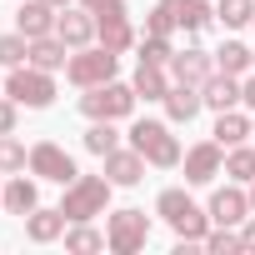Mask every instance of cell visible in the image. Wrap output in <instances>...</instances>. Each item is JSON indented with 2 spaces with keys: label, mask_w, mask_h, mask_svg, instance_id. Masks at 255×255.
Listing matches in <instances>:
<instances>
[{
  "label": "cell",
  "mask_w": 255,
  "mask_h": 255,
  "mask_svg": "<svg viewBox=\"0 0 255 255\" xmlns=\"http://www.w3.org/2000/svg\"><path fill=\"white\" fill-rule=\"evenodd\" d=\"M155 215H160L180 240H190V245H205V235H210V210H205V205H195L180 185H170V190H160V195H155Z\"/></svg>",
  "instance_id": "6da1fadb"
},
{
  "label": "cell",
  "mask_w": 255,
  "mask_h": 255,
  "mask_svg": "<svg viewBox=\"0 0 255 255\" xmlns=\"http://www.w3.org/2000/svg\"><path fill=\"white\" fill-rule=\"evenodd\" d=\"M110 175L100 170V175H75L70 185H65V200H60V210H65V220L75 225V220H95V215H105V205H110Z\"/></svg>",
  "instance_id": "7a4b0ae2"
},
{
  "label": "cell",
  "mask_w": 255,
  "mask_h": 255,
  "mask_svg": "<svg viewBox=\"0 0 255 255\" xmlns=\"http://www.w3.org/2000/svg\"><path fill=\"white\" fill-rule=\"evenodd\" d=\"M130 145H135L155 170H175V165H180V140L170 135V120H135V125H130Z\"/></svg>",
  "instance_id": "3957f363"
},
{
  "label": "cell",
  "mask_w": 255,
  "mask_h": 255,
  "mask_svg": "<svg viewBox=\"0 0 255 255\" xmlns=\"http://www.w3.org/2000/svg\"><path fill=\"white\" fill-rule=\"evenodd\" d=\"M115 65H120V55L105 50V45L95 40V45H85V50H70V60H65V80H70L75 90H90V85L115 80Z\"/></svg>",
  "instance_id": "277c9868"
},
{
  "label": "cell",
  "mask_w": 255,
  "mask_h": 255,
  "mask_svg": "<svg viewBox=\"0 0 255 255\" xmlns=\"http://www.w3.org/2000/svg\"><path fill=\"white\" fill-rule=\"evenodd\" d=\"M135 85H120V80H105V85H90L80 95V115L90 120H125V115H135Z\"/></svg>",
  "instance_id": "5b68a950"
},
{
  "label": "cell",
  "mask_w": 255,
  "mask_h": 255,
  "mask_svg": "<svg viewBox=\"0 0 255 255\" xmlns=\"http://www.w3.org/2000/svg\"><path fill=\"white\" fill-rule=\"evenodd\" d=\"M105 240H110L115 255H135V250H145V240H150V215L135 210V205L110 210V220H105Z\"/></svg>",
  "instance_id": "8992f818"
},
{
  "label": "cell",
  "mask_w": 255,
  "mask_h": 255,
  "mask_svg": "<svg viewBox=\"0 0 255 255\" xmlns=\"http://www.w3.org/2000/svg\"><path fill=\"white\" fill-rule=\"evenodd\" d=\"M5 95L15 105H25V110H45L55 100V75L50 70H35V65H15L5 75Z\"/></svg>",
  "instance_id": "52a82bcc"
},
{
  "label": "cell",
  "mask_w": 255,
  "mask_h": 255,
  "mask_svg": "<svg viewBox=\"0 0 255 255\" xmlns=\"http://www.w3.org/2000/svg\"><path fill=\"white\" fill-rule=\"evenodd\" d=\"M95 40L115 55H125L135 45V25H130V10H125V0H100L95 5Z\"/></svg>",
  "instance_id": "ba28073f"
},
{
  "label": "cell",
  "mask_w": 255,
  "mask_h": 255,
  "mask_svg": "<svg viewBox=\"0 0 255 255\" xmlns=\"http://www.w3.org/2000/svg\"><path fill=\"white\" fill-rule=\"evenodd\" d=\"M30 175H35V180H50V185H70V180L80 175V165H75V155H70L65 145L35 140V145H30Z\"/></svg>",
  "instance_id": "9c48e42d"
},
{
  "label": "cell",
  "mask_w": 255,
  "mask_h": 255,
  "mask_svg": "<svg viewBox=\"0 0 255 255\" xmlns=\"http://www.w3.org/2000/svg\"><path fill=\"white\" fill-rule=\"evenodd\" d=\"M180 165H185V185H210L225 170V145L220 140H200V145H190L180 155Z\"/></svg>",
  "instance_id": "30bf717a"
},
{
  "label": "cell",
  "mask_w": 255,
  "mask_h": 255,
  "mask_svg": "<svg viewBox=\"0 0 255 255\" xmlns=\"http://www.w3.org/2000/svg\"><path fill=\"white\" fill-rule=\"evenodd\" d=\"M55 35H60L70 50L95 45V10H85V5H65V10L55 15Z\"/></svg>",
  "instance_id": "8fae6325"
},
{
  "label": "cell",
  "mask_w": 255,
  "mask_h": 255,
  "mask_svg": "<svg viewBox=\"0 0 255 255\" xmlns=\"http://www.w3.org/2000/svg\"><path fill=\"white\" fill-rule=\"evenodd\" d=\"M210 75H215V55H210V50L185 45V50L170 55V80H180V85H205Z\"/></svg>",
  "instance_id": "7c38bea8"
},
{
  "label": "cell",
  "mask_w": 255,
  "mask_h": 255,
  "mask_svg": "<svg viewBox=\"0 0 255 255\" xmlns=\"http://www.w3.org/2000/svg\"><path fill=\"white\" fill-rule=\"evenodd\" d=\"M210 225H245L250 220V190H240V185H220L215 195H210Z\"/></svg>",
  "instance_id": "4fadbf2b"
},
{
  "label": "cell",
  "mask_w": 255,
  "mask_h": 255,
  "mask_svg": "<svg viewBox=\"0 0 255 255\" xmlns=\"http://www.w3.org/2000/svg\"><path fill=\"white\" fill-rule=\"evenodd\" d=\"M55 5H45V0H20V10H15V30L25 40H40V35H55Z\"/></svg>",
  "instance_id": "5bb4252c"
},
{
  "label": "cell",
  "mask_w": 255,
  "mask_h": 255,
  "mask_svg": "<svg viewBox=\"0 0 255 255\" xmlns=\"http://www.w3.org/2000/svg\"><path fill=\"white\" fill-rule=\"evenodd\" d=\"M160 5L170 10L175 30H185V35H195V30H205V25L215 20V5H210V0H160Z\"/></svg>",
  "instance_id": "9a60e30c"
},
{
  "label": "cell",
  "mask_w": 255,
  "mask_h": 255,
  "mask_svg": "<svg viewBox=\"0 0 255 255\" xmlns=\"http://www.w3.org/2000/svg\"><path fill=\"white\" fill-rule=\"evenodd\" d=\"M145 165H150V160H145L135 145L105 155V175H110V185H140V180H145Z\"/></svg>",
  "instance_id": "2e32d148"
},
{
  "label": "cell",
  "mask_w": 255,
  "mask_h": 255,
  "mask_svg": "<svg viewBox=\"0 0 255 255\" xmlns=\"http://www.w3.org/2000/svg\"><path fill=\"white\" fill-rule=\"evenodd\" d=\"M205 110V100H200V85H170L165 90V115H170V125H190L195 115Z\"/></svg>",
  "instance_id": "e0dca14e"
},
{
  "label": "cell",
  "mask_w": 255,
  "mask_h": 255,
  "mask_svg": "<svg viewBox=\"0 0 255 255\" xmlns=\"http://www.w3.org/2000/svg\"><path fill=\"white\" fill-rule=\"evenodd\" d=\"M200 100L220 115V110H235L240 105V75H225V70H215L205 85H200Z\"/></svg>",
  "instance_id": "ac0fdd59"
},
{
  "label": "cell",
  "mask_w": 255,
  "mask_h": 255,
  "mask_svg": "<svg viewBox=\"0 0 255 255\" xmlns=\"http://www.w3.org/2000/svg\"><path fill=\"white\" fill-rule=\"evenodd\" d=\"M65 225H70V220H65V210H60V205H55V210L35 205V210L25 215V235H30L35 245H50V240H60V235H65Z\"/></svg>",
  "instance_id": "d6986e66"
},
{
  "label": "cell",
  "mask_w": 255,
  "mask_h": 255,
  "mask_svg": "<svg viewBox=\"0 0 255 255\" xmlns=\"http://www.w3.org/2000/svg\"><path fill=\"white\" fill-rule=\"evenodd\" d=\"M35 205H40V185H35V180H25L20 170H15V175H5V215H20V220H25Z\"/></svg>",
  "instance_id": "ffe728a7"
},
{
  "label": "cell",
  "mask_w": 255,
  "mask_h": 255,
  "mask_svg": "<svg viewBox=\"0 0 255 255\" xmlns=\"http://www.w3.org/2000/svg\"><path fill=\"white\" fill-rule=\"evenodd\" d=\"M130 85H135L140 100H165V90H170L175 80H170V65H145V60H140L135 75H130Z\"/></svg>",
  "instance_id": "44dd1931"
},
{
  "label": "cell",
  "mask_w": 255,
  "mask_h": 255,
  "mask_svg": "<svg viewBox=\"0 0 255 255\" xmlns=\"http://www.w3.org/2000/svg\"><path fill=\"white\" fill-rule=\"evenodd\" d=\"M65 60H70V45L60 40V35H40V40H30V65L35 70H65Z\"/></svg>",
  "instance_id": "7402d4cb"
},
{
  "label": "cell",
  "mask_w": 255,
  "mask_h": 255,
  "mask_svg": "<svg viewBox=\"0 0 255 255\" xmlns=\"http://www.w3.org/2000/svg\"><path fill=\"white\" fill-rule=\"evenodd\" d=\"M210 135H215L225 150H230V145H245V135H250V115H240V110H220Z\"/></svg>",
  "instance_id": "603a6c76"
},
{
  "label": "cell",
  "mask_w": 255,
  "mask_h": 255,
  "mask_svg": "<svg viewBox=\"0 0 255 255\" xmlns=\"http://www.w3.org/2000/svg\"><path fill=\"white\" fill-rule=\"evenodd\" d=\"M255 65V50L245 45V40H225L220 50H215V70H225V75H245Z\"/></svg>",
  "instance_id": "cb8c5ba5"
},
{
  "label": "cell",
  "mask_w": 255,
  "mask_h": 255,
  "mask_svg": "<svg viewBox=\"0 0 255 255\" xmlns=\"http://www.w3.org/2000/svg\"><path fill=\"white\" fill-rule=\"evenodd\" d=\"M80 140H85V150L100 155V160H105L110 150H120V130H115V120H90V130H85Z\"/></svg>",
  "instance_id": "d4e9b609"
},
{
  "label": "cell",
  "mask_w": 255,
  "mask_h": 255,
  "mask_svg": "<svg viewBox=\"0 0 255 255\" xmlns=\"http://www.w3.org/2000/svg\"><path fill=\"white\" fill-rule=\"evenodd\" d=\"M110 240H105V230H95L90 220H75L70 230H65V250H75V255H90V250H105Z\"/></svg>",
  "instance_id": "484cf974"
},
{
  "label": "cell",
  "mask_w": 255,
  "mask_h": 255,
  "mask_svg": "<svg viewBox=\"0 0 255 255\" xmlns=\"http://www.w3.org/2000/svg\"><path fill=\"white\" fill-rule=\"evenodd\" d=\"M215 20L225 30H245L255 20V0H215Z\"/></svg>",
  "instance_id": "4316f807"
},
{
  "label": "cell",
  "mask_w": 255,
  "mask_h": 255,
  "mask_svg": "<svg viewBox=\"0 0 255 255\" xmlns=\"http://www.w3.org/2000/svg\"><path fill=\"white\" fill-rule=\"evenodd\" d=\"M225 175H230L235 185H250V180H255V150H250V145H230V150H225Z\"/></svg>",
  "instance_id": "83f0119b"
},
{
  "label": "cell",
  "mask_w": 255,
  "mask_h": 255,
  "mask_svg": "<svg viewBox=\"0 0 255 255\" xmlns=\"http://www.w3.org/2000/svg\"><path fill=\"white\" fill-rule=\"evenodd\" d=\"M135 50H140V60H145V65H170V55H175L170 35H150V30L135 40Z\"/></svg>",
  "instance_id": "f1b7e54d"
},
{
  "label": "cell",
  "mask_w": 255,
  "mask_h": 255,
  "mask_svg": "<svg viewBox=\"0 0 255 255\" xmlns=\"http://www.w3.org/2000/svg\"><path fill=\"white\" fill-rule=\"evenodd\" d=\"M0 65H5V70H15V65H30V40H25L20 30L0 35Z\"/></svg>",
  "instance_id": "f546056e"
},
{
  "label": "cell",
  "mask_w": 255,
  "mask_h": 255,
  "mask_svg": "<svg viewBox=\"0 0 255 255\" xmlns=\"http://www.w3.org/2000/svg\"><path fill=\"white\" fill-rule=\"evenodd\" d=\"M25 165H30V150L15 140V130H10V135H0V170L15 175V170H25Z\"/></svg>",
  "instance_id": "4dcf8cb0"
},
{
  "label": "cell",
  "mask_w": 255,
  "mask_h": 255,
  "mask_svg": "<svg viewBox=\"0 0 255 255\" xmlns=\"http://www.w3.org/2000/svg\"><path fill=\"white\" fill-rule=\"evenodd\" d=\"M205 250H215V255H245V240L235 235V225H215L205 235Z\"/></svg>",
  "instance_id": "1f68e13d"
},
{
  "label": "cell",
  "mask_w": 255,
  "mask_h": 255,
  "mask_svg": "<svg viewBox=\"0 0 255 255\" xmlns=\"http://www.w3.org/2000/svg\"><path fill=\"white\" fill-rule=\"evenodd\" d=\"M145 30H150V35H175V20H170V10H165V5H155V10L145 15Z\"/></svg>",
  "instance_id": "d6a6232c"
},
{
  "label": "cell",
  "mask_w": 255,
  "mask_h": 255,
  "mask_svg": "<svg viewBox=\"0 0 255 255\" xmlns=\"http://www.w3.org/2000/svg\"><path fill=\"white\" fill-rule=\"evenodd\" d=\"M15 120H20V105L10 95H0V135H10L15 130Z\"/></svg>",
  "instance_id": "836d02e7"
},
{
  "label": "cell",
  "mask_w": 255,
  "mask_h": 255,
  "mask_svg": "<svg viewBox=\"0 0 255 255\" xmlns=\"http://www.w3.org/2000/svg\"><path fill=\"white\" fill-rule=\"evenodd\" d=\"M240 240H245V255H255V210H250V220L240 225Z\"/></svg>",
  "instance_id": "e575fe53"
},
{
  "label": "cell",
  "mask_w": 255,
  "mask_h": 255,
  "mask_svg": "<svg viewBox=\"0 0 255 255\" xmlns=\"http://www.w3.org/2000/svg\"><path fill=\"white\" fill-rule=\"evenodd\" d=\"M240 105H250V110H255V75H245V80H240Z\"/></svg>",
  "instance_id": "d590c367"
},
{
  "label": "cell",
  "mask_w": 255,
  "mask_h": 255,
  "mask_svg": "<svg viewBox=\"0 0 255 255\" xmlns=\"http://www.w3.org/2000/svg\"><path fill=\"white\" fill-rule=\"evenodd\" d=\"M0 210H5V170H0Z\"/></svg>",
  "instance_id": "8d00e7d4"
},
{
  "label": "cell",
  "mask_w": 255,
  "mask_h": 255,
  "mask_svg": "<svg viewBox=\"0 0 255 255\" xmlns=\"http://www.w3.org/2000/svg\"><path fill=\"white\" fill-rule=\"evenodd\" d=\"M45 5H55V10H65V5H75V0H45Z\"/></svg>",
  "instance_id": "74e56055"
},
{
  "label": "cell",
  "mask_w": 255,
  "mask_h": 255,
  "mask_svg": "<svg viewBox=\"0 0 255 255\" xmlns=\"http://www.w3.org/2000/svg\"><path fill=\"white\" fill-rule=\"evenodd\" d=\"M250 210H255V180H250Z\"/></svg>",
  "instance_id": "f35d334b"
},
{
  "label": "cell",
  "mask_w": 255,
  "mask_h": 255,
  "mask_svg": "<svg viewBox=\"0 0 255 255\" xmlns=\"http://www.w3.org/2000/svg\"><path fill=\"white\" fill-rule=\"evenodd\" d=\"M250 135H255V120H250Z\"/></svg>",
  "instance_id": "ab89813d"
},
{
  "label": "cell",
  "mask_w": 255,
  "mask_h": 255,
  "mask_svg": "<svg viewBox=\"0 0 255 255\" xmlns=\"http://www.w3.org/2000/svg\"><path fill=\"white\" fill-rule=\"evenodd\" d=\"M250 30H255V20H250Z\"/></svg>",
  "instance_id": "60d3db41"
}]
</instances>
